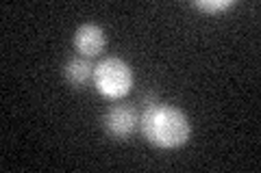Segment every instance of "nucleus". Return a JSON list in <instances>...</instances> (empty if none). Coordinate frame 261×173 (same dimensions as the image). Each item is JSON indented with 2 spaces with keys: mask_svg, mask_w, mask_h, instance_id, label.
I'll use <instances>...</instances> for the list:
<instances>
[{
  "mask_svg": "<svg viewBox=\"0 0 261 173\" xmlns=\"http://www.w3.org/2000/svg\"><path fill=\"white\" fill-rule=\"evenodd\" d=\"M105 30L98 26V24H81L74 32V48L81 56H87V59H94L105 50Z\"/></svg>",
  "mask_w": 261,
  "mask_h": 173,
  "instance_id": "obj_4",
  "label": "nucleus"
},
{
  "mask_svg": "<svg viewBox=\"0 0 261 173\" xmlns=\"http://www.w3.org/2000/svg\"><path fill=\"white\" fill-rule=\"evenodd\" d=\"M192 7L205 13H222L228 7H233V0H194Z\"/></svg>",
  "mask_w": 261,
  "mask_h": 173,
  "instance_id": "obj_6",
  "label": "nucleus"
},
{
  "mask_svg": "<svg viewBox=\"0 0 261 173\" xmlns=\"http://www.w3.org/2000/svg\"><path fill=\"white\" fill-rule=\"evenodd\" d=\"M94 72H96V65L92 59L87 56H72L68 59V63L63 65V76L68 80V85H72L74 89H85L94 82Z\"/></svg>",
  "mask_w": 261,
  "mask_h": 173,
  "instance_id": "obj_5",
  "label": "nucleus"
},
{
  "mask_svg": "<svg viewBox=\"0 0 261 173\" xmlns=\"http://www.w3.org/2000/svg\"><path fill=\"white\" fill-rule=\"evenodd\" d=\"M140 130L146 141L157 147H181L190 139V121L187 115L170 104H154L140 113Z\"/></svg>",
  "mask_w": 261,
  "mask_h": 173,
  "instance_id": "obj_1",
  "label": "nucleus"
},
{
  "mask_svg": "<svg viewBox=\"0 0 261 173\" xmlns=\"http://www.w3.org/2000/svg\"><path fill=\"white\" fill-rule=\"evenodd\" d=\"M102 126L111 139L124 141L135 132V128H140V111L133 104H111L105 111Z\"/></svg>",
  "mask_w": 261,
  "mask_h": 173,
  "instance_id": "obj_3",
  "label": "nucleus"
},
{
  "mask_svg": "<svg viewBox=\"0 0 261 173\" xmlns=\"http://www.w3.org/2000/svg\"><path fill=\"white\" fill-rule=\"evenodd\" d=\"M94 85L102 95L111 97V100L124 97L133 87V70L118 56H107L96 63Z\"/></svg>",
  "mask_w": 261,
  "mask_h": 173,
  "instance_id": "obj_2",
  "label": "nucleus"
}]
</instances>
